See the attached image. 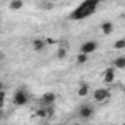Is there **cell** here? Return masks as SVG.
<instances>
[{
  "label": "cell",
  "mask_w": 125,
  "mask_h": 125,
  "mask_svg": "<svg viewBox=\"0 0 125 125\" xmlns=\"http://www.w3.org/2000/svg\"><path fill=\"white\" fill-rule=\"evenodd\" d=\"M41 102V107H47V106H52L54 102H56V94L54 93H44L40 99Z\"/></svg>",
  "instance_id": "cell-3"
},
{
  "label": "cell",
  "mask_w": 125,
  "mask_h": 125,
  "mask_svg": "<svg viewBox=\"0 0 125 125\" xmlns=\"http://www.w3.org/2000/svg\"><path fill=\"white\" fill-rule=\"evenodd\" d=\"M0 119H3V109H0Z\"/></svg>",
  "instance_id": "cell-20"
},
{
  "label": "cell",
  "mask_w": 125,
  "mask_h": 125,
  "mask_svg": "<svg viewBox=\"0 0 125 125\" xmlns=\"http://www.w3.org/2000/svg\"><path fill=\"white\" fill-rule=\"evenodd\" d=\"M3 88H5V84H3V83H2V81H0V91H2V90H3Z\"/></svg>",
  "instance_id": "cell-19"
},
{
  "label": "cell",
  "mask_w": 125,
  "mask_h": 125,
  "mask_svg": "<svg viewBox=\"0 0 125 125\" xmlns=\"http://www.w3.org/2000/svg\"><path fill=\"white\" fill-rule=\"evenodd\" d=\"M68 54V50L63 49V47H57V52H56V57L57 59H65Z\"/></svg>",
  "instance_id": "cell-13"
},
{
  "label": "cell",
  "mask_w": 125,
  "mask_h": 125,
  "mask_svg": "<svg viewBox=\"0 0 125 125\" xmlns=\"http://www.w3.org/2000/svg\"><path fill=\"white\" fill-rule=\"evenodd\" d=\"M38 6H40V8H41V9H44V10H52V9H53V6H54V5H53V3H52V2H43V3H40V5H38Z\"/></svg>",
  "instance_id": "cell-15"
},
{
  "label": "cell",
  "mask_w": 125,
  "mask_h": 125,
  "mask_svg": "<svg viewBox=\"0 0 125 125\" xmlns=\"http://www.w3.org/2000/svg\"><path fill=\"white\" fill-rule=\"evenodd\" d=\"M87 60H88V54L80 53V54L77 56V63H78V65H83V63H85Z\"/></svg>",
  "instance_id": "cell-14"
},
{
  "label": "cell",
  "mask_w": 125,
  "mask_h": 125,
  "mask_svg": "<svg viewBox=\"0 0 125 125\" xmlns=\"http://www.w3.org/2000/svg\"><path fill=\"white\" fill-rule=\"evenodd\" d=\"M37 116H40V118H47V110H46V107H40V109L37 110Z\"/></svg>",
  "instance_id": "cell-17"
},
{
  "label": "cell",
  "mask_w": 125,
  "mask_h": 125,
  "mask_svg": "<svg viewBox=\"0 0 125 125\" xmlns=\"http://www.w3.org/2000/svg\"><path fill=\"white\" fill-rule=\"evenodd\" d=\"M44 47H46V41H44L43 38H35V40L32 41V49H34L35 52H43Z\"/></svg>",
  "instance_id": "cell-8"
},
{
  "label": "cell",
  "mask_w": 125,
  "mask_h": 125,
  "mask_svg": "<svg viewBox=\"0 0 125 125\" xmlns=\"http://www.w3.org/2000/svg\"><path fill=\"white\" fill-rule=\"evenodd\" d=\"M27 102H28V94H27V91H25L24 88L16 90L15 94H13V103H15L16 106H24Z\"/></svg>",
  "instance_id": "cell-2"
},
{
  "label": "cell",
  "mask_w": 125,
  "mask_h": 125,
  "mask_svg": "<svg viewBox=\"0 0 125 125\" xmlns=\"http://www.w3.org/2000/svg\"><path fill=\"white\" fill-rule=\"evenodd\" d=\"M113 68H116V69H124L125 68V56H119L113 60Z\"/></svg>",
  "instance_id": "cell-9"
},
{
  "label": "cell",
  "mask_w": 125,
  "mask_h": 125,
  "mask_svg": "<svg viewBox=\"0 0 125 125\" xmlns=\"http://www.w3.org/2000/svg\"><path fill=\"white\" fill-rule=\"evenodd\" d=\"M2 60H3V53L0 52V62H2Z\"/></svg>",
  "instance_id": "cell-21"
},
{
  "label": "cell",
  "mask_w": 125,
  "mask_h": 125,
  "mask_svg": "<svg viewBox=\"0 0 125 125\" xmlns=\"http://www.w3.org/2000/svg\"><path fill=\"white\" fill-rule=\"evenodd\" d=\"M94 100L96 102H104L106 99H109L110 97V91L109 90H106V88H97V90H94Z\"/></svg>",
  "instance_id": "cell-4"
},
{
  "label": "cell",
  "mask_w": 125,
  "mask_h": 125,
  "mask_svg": "<svg viewBox=\"0 0 125 125\" xmlns=\"http://www.w3.org/2000/svg\"><path fill=\"white\" fill-rule=\"evenodd\" d=\"M113 47H115L116 50H122V49H125V38H121V40H118V41L113 44Z\"/></svg>",
  "instance_id": "cell-16"
},
{
  "label": "cell",
  "mask_w": 125,
  "mask_h": 125,
  "mask_svg": "<svg viewBox=\"0 0 125 125\" xmlns=\"http://www.w3.org/2000/svg\"><path fill=\"white\" fill-rule=\"evenodd\" d=\"M96 49H97V43L96 41H85V43L81 44V53H84V54H90Z\"/></svg>",
  "instance_id": "cell-5"
},
{
  "label": "cell",
  "mask_w": 125,
  "mask_h": 125,
  "mask_svg": "<svg viewBox=\"0 0 125 125\" xmlns=\"http://www.w3.org/2000/svg\"><path fill=\"white\" fill-rule=\"evenodd\" d=\"M112 31H113V24H112V22L106 21V22L102 24V32H103L104 35H109Z\"/></svg>",
  "instance_id": "cell-10"
},
{
  "label": "cell",
  "mask_w": 125,
  "mask_h": 125,
  "mask_svg": "<svg viewBox=\"0 0 125 125\" xmlns=\"http://www.w3.org/2000/svg\"><path fill=\"white\" fill-rule=\"evenodd\" d=\"M103 81L106 84H112L115 81V68H107L103 74Z\"/></svg>",
  "instance_id": "cell-7"
},
{
  "label": "cell",
  "mask_w": 125,
  "mask_h": 125,
  "mask_svg": "<svg viewBox=\"0 0 125 125\" xmlns=\"http://www.w3.org/2000/svg\"><path fill=\"white\" fill-rule=\"evenodd\" d=\"M88 91H90L88 85H87L85 83H81V85H80V88H78V96H81V97H85V96L88 94Z\"/></svg>",
  "instance_id": "cell-12"
},
{
  "label": "cell",
  "mask_w": 125,
  "mask_h": 125,
  "mask_svg": "<svg viewBox=\"0 0 125 125\" xmlns=\"http://www.w3.org/2000/svg\"><path fill=\"white\" fill-rule=\"evenodd\" d=\"M5 99H6V93H5V90H2L0 91V109H3V106H5Z\"/></svg>",
  "instance_id": "cell-18"
},
{
  "label": "cell",
  "mask_w": 125,
  "mask_h": 125,
  "mask_svg": "<svg viewBox=\"0 0 125 125\" xmlns=\"http://www.w3.org/2000/svg\"><path fill=\"white\" fill-rule=\"evenodd\" d=\"M97 6H99V0H85V2L80 3L69 13V19L71 21H83V19L88 18L90 15H93L96 12Z\"/></svg>",
  "instance_id": "cell-1"
},
{
  "label": "cell",
  "mask_w": 125,
  "mask_h": 125,
  "mask_svg": "<svg viewBox=\"0 0 125 125\" xmlns=\"http://www.w3.org/2000/svg\"><path fill=\"white\" fill-rule=\"evenodd\" d=\"M80 116L83 118V119H90L93 115H94V109L91 107V106H87V104H84V106H81L80 107Z\"/></svg>",
  "instance_id": "cell-6"
},
{
  "label": "cell",
  "mask_w": 125,
  "mask_h": 125,
  "mask_svg": "<svg viewBox=\"0 0 125 125\" xmlns=\"http://www.w3.org/2000/svg\"><path fill=\"white\" fill-rule=\"evenodd\" d=\"M22 6H24L22 0H12L9 3V9H12V10H19V9H22Z\"/></svg>",
  "instance_id": "cell-11"
}]
</instances>
